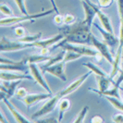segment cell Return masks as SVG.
I'll use <instances>...</instances> for the list:
<instances>
[{
	"label": "cell",
	"mask_w": 123,
	"mask_h": 123,
	"mask_svg": "<svg viewBox=\"0 0 123 123\" xmlns=\"http://www.w3.org/2000/svg\"><path fill=\"white\" fill-rule=\"evenodd\" d=\"M81 1H85V2H87V3H88L90 6H92V7H94V8H96V9H100V8L98 7V6H96L95 4H93L91 0H81Z\"/></svg>",
	"instance_id": "41"
},
{
	"label": "cell",
	"mask_w": 123,
	"mask_h": 123,
	"mask_svg": "<svg viewBox=\"0 0 123 123\" xmlns=\"http://www.w3.org/2000/svg\"><path fill=\"white\" fill-rule=\"evenodd\" d=\"M65 35L63 33H59L57 35H55L54 37H51L48 39H44V40H39L35 43H32L33 47H37V48H50V46L55 45L56 43H59L60 41H62L64 39Z\"/></svg>",
	"instance_id": "12"
},
{
	"label": "cell",
	"mask_w": 123,
	"mask_h": 123,
	"mask_svg": "<svg viewBox=\"0 0 123 123\" xmlns=\"http://www.w3.org/2000/svg\"><path fill=\"white\" fill-rule=\"evenodd\" d=\"M0 11H1L2 14L6 15V17H10V16L13 15V12L12 10L10 9V7L7 6L6 5H5V4H1V6H0Z\"/></svg>",
	"instance_id": "31"
},
{
	"label": "cell",
	"mask_w": 123,
	"mask_h": 123,
	"mask_svg": "<svg viewBox=\"0 0 123 123\" xmlns=\"http://www.w3.org/2000/svg\"><path fill=\"white\" fill-rule=\"evenodd\" d=\"M36 122L38 123H56L59 122L58 119H55V118H43V119H38L36 120Z\"/></svg>",
	"instance_id": "36"
},
{
	"label": "cell",
	"mask_w": 123,
	"mask_h": 123,
	"mask_svg": "<svg viewBox=\"0 0 123 123\" xmlns=\"http://www.w3.org/2000/svg\"><path fill=\"white\" fill-rule=\"evenodd\" d=\"M29 70L31 71V76H32V78H33V80H35L38 84H40L47 92L52 93L51 88H50L49 85L47 84L46 80L43 78V74L40 71V69L37 67L36 64H29Z\"/></svg>",
	"instance_id": "10"
},
{
	"label": "cell",
	"mask_w": 123,
	"mask_h": 123,
	"mask_svg": "<svg viewBox=\"0 0 123 123\" xmlns=\"http://www.w3.org/2000/svg\"><path fill=\"white\" fill-rule=\"evenodd\" d=\"M123 82V66L121 69H120V71H119V75H118V77H117V81L113 84L115 87H117V88H119V85H120V83Z\"/></svg>",
	"instance_id": "35"
},
{
	"label": "cell",
	"mask_w": 123,
	"mask_h": 123,
	"mask_svg": "<svg viewBox=\"0 0 123 123\" xmlns=\"http://www.w3.org/2000/svg\"><path fill=\"white\" fill-rule=\"evenodd\" d=\"M91 41H92V45L94 46V47L97 49V51L100 53L101 56L104 57L105 59H106L107 62L110 63L111 65H112L113 62H114V57H113V55H111V53L109 52V49H108V47H107L108 45L105 43L100 42L98 39H96V37L94 36L93 34L92 35Z\"/></svg>",
	"instance_id": "8"
},
{
	"label": "cell",
	"mask_w": 123,
	"mask_h": 123,
	"mask_svg": "<svg viewBox=\"0 0 123 123\" xmlns=\"http://www.w3.org/2000/svg\"><path fill=\"white\" fill-rule=\"evenodd\" d=\"M95 28L98 30V31L101 33V35L103 37L105 43L110 46V47H118L119 45V38H117V37L114 35V32H109L106 30H105L103 27H100L99 25L94 24Z\"/></svg>",
	"instance_id": "11"
},
{
	"label": "cell",
	"mask_w": 123,
	"mask_h": 123,
	"mask_svg": "<svg viewBox=\"0 0 123 123\" xmlns=\"http://www.w3.org/2000/svg\"><path fill=\"white\" fill-rule=\"evenodd\" d=\"M21 80H1L0 84V94L1 99L6 97L10 98L16 92V88L20 83Z\"/></svg>",
	"instance_id": "7"
},
{
	"label": "cell",
	"mask_w": 123,
	"mask_h": 123,
	"mask_svg": "<svg viewBox=\"0 0 123 123\" xmlns=\"http://www.w3.org/2000/svg\"><path fill=\"white\" fill-rule=\"evenodd\" d=\"M8 98H6V97H4V98H2L1 100L6 104V105L7 106V108H8V110L9 112L12 114L13 117L15 118V121L18 123H30L31 121L29 120V119H27L24 116H22L19 112H18L14 106L12 105V104H10V102L7 100Z\"/></svg>",
	"instance_id": "17"
},
{
	"label": "cell",
	"mask_w": 123,
	"mask_h": 123,
	"mask_svg": "<svg viewBox=\"0 0 123 123\" xmlns=\"http://www.w3.org/2000/svg\"><path fill=\"white\" fill-rule=\"evenodd\" d=\"M96 80L98 82V90L95 89H90L91 91H93L96 93H100L102 92H105L107 89H109L110 84H114L115 82L109 78V76H95Z\"/></svg>",
	"instance_id": "16"
},
{
	"label": "cell",
	"mask_w": 123,
	"mask_h": 123,
	"mask_svg": "<svg viewBox=\"0 0 123 123\" xmlns=\"http://www.w3.org/2000/svg\"><path fill=\"white\" fill-rule=\"evenodd\" d=\"M29 47H33L32 43H24L19 41H11L9 39H6V37L1 38V43H0L1 54H3L4 52L18 51V50L26 49Z\"/></svg>",
	"instance_id": "5"
},
{
	"label": "cell",
	"mask_w": 123,
	"mask_h": 123,
	"mask_svg": "<svg viewBox=\"0 0 123 123\" xmlns=\"http://www.w3.org/2000/svg\"><path fill=\"white\" fill-rule=\"evenodd\" d=\"M27 94H28L27 93V90L25 88H23V87H19L18 89H17V91H16V96L18 98L23 99Z\"/></svg>",
	"instance_id": "32"
},
{
	"label": "cell",
	"mask_w": 123,
	"mask_h": 123,
	"mask_svg": "<svg viewBox=\"0 0 123 123\" xmlns=\"http://www.w3.org/2000/svg\"><path fill=\"white\" fill-rule=\"evenodd\" d=\"M106 100L113 105L116 109L123 112V103L119 101V99L116 98V97H112V96H106Z\"/></svg>",
	"instance_id": "27"
},
{
	"label": "cell",
	"mask_w": 123,
	"mask_h": 123,
	"mask_svg": "<svg viewBox=\"0 0 123 123\" xmlns=\"http://www.w3.org/2000/svg\"><path fill=\"white\" fill-rule=\"evenodd\" d=\"M42 37V32H38L36 34H32V35H25L23 37L18 38V41L24 43H33L39 41Z\"/></svg>",
	"instance_id": "22"
},
{
	"label": "cell",
	"mask_w": 123,
	"mask_h": 123,
	"mask_svg": "<svg viewBox=\"0 0 123 123\" xmlns=\"http://www.w3.org/2000/svg\"><path fill=\"white\" fill-rule=\"evenodd\" d=\"M118 18H119V45L117 47V52H121L123 50V0H117Z\"/></svg>",
	"instance_id": "18"
},
{
	"label": "cell",
	"mask_w": 123,
	"mask_h": 123,
	"mask_svg": "<svg viewBox=\"0 0 123 123\" xmlns=\"http://www.w3.org/2000/svg\"><path fill=\"white\" fill-rule=\"evenodd\" d=\"M81 55L80 54H78V53H76V52H74V51H70V50H68V51H66V53H65V56H64V59H63V61L64 62H69V61H73V60H77V59H79Z\"/></svg>",
	"instance_id": "26"
},
{
	"label": "cell",
	"mask_w": 123,
	"mask_h": 123,
	"mask_svg": "<svg viewBox=\"0 0 123 123\" xmlns=\"http://www.w3.org/2000/svg\"><path fill=\"white\" fill-rule=\"evenodd\" d=\"M54 8L52 7V9H48V10H44L42 12L35 13V14H29V15H22L19 17H14V16H10V17H6V18H2L0 20V24L1 26H11L14 24H18L20 22H24V21H28V20H32V19H36V18H41L43 17H46L50 14L54 12Z\"/></svg>",
	"instance_id": "3"
},
{
	"label": "cell",
	"mask_w": 123,
	"mask_h": 123,
	"mask_svg": "<svg viewBox=\"0 0 123 123\" xmlns=\"http://www.w3.org/2000/svg\"><path fill=\"white\" fill-rule=\"evenodd\" d=\"M54 21H55V24L60 25L63 23V16L60 15V14H56L55 18H54Z\"/></svg>",
	"instance_id": "38"
},
{
	"label": "cell",
	"mask_w": 123,
	"mask_h": 123,
	"mask_svg": "<svg viewBox=\"0 0 123 123\" xmlns=\"http://www.w3.org/2000/svg\"><path fill=\"white\" fill-rule=\"evenodd\" d=\"M56 47H62V49L65 50V51H68V50L74 51V52H76V53H78V54H80V55H81L97 56L98 55H100L99 52H96L95 50L92 49V48L88 47V46L84 45V44H80V43H60V44H55L53 49H55ZM52 50H51V51H52Z\"/></svg>",
	"instance_id": "4"
},
{
	"label": "cell",
	"mask_w": 123,
	"mask_h": 123,
	"mask_svg": "<svg viewBox=\"0 0 123 123\" xmlns=\"http://www.w3.org/2000/svg\"><path fill=\"white\" fill-rule=\"evenodd\" d=\"M65 64L66 62L60 61L56 64H54L50 67H46V68H43V73H49L51 75H54L55 77L60 79L63 81L67 80V77L65 75Z\"/></svg>",
	"instance_id": "9"
},
{
	"label": "cell",
	"mask_w": 123,
	"mask_h": 123,
	"mask_svg": "<svg viewBox=\"0 0 123 123\" xmlns=\"http://www.w3.org/2000/svg\"><path fill=\"white\" fill-rule=\"evenodd\" d=\"M1 80H33L32 76H28L25 74H17L14 73V71H6L1 70L0 73Z\"/></svg>",
	"instance_id": "14"
},
{
	"label": "cell",
	"mask_w": 123,
	"mask_h": 123,
	"mask_svg": "<svg viewBox=\"0 0 123 123\" xmlns=\"http://www.w3.org/2000/svg\"><path fill=\"white\" fill-rule=\"evenodd\" d=\"M91 122L92 123H102L104 122V118L100 116H94L91 119Z\"/></svg>",
	"instance_id": "39"
},
{
	"label": "cell",
	"mask_w": 123,
	"mask_h": 123,
	"mask_svg": "<svg viewBox=\"0 0 123 123\" xmlns=\"http://www.w3.org/2000/svg\"><path fill=\"white\" fill-rule=\"evenodd\" d=\"M82 6H83L84 13H85V18H84L83 21L88 26L91 27L92 24V21H93V18L96 16V14H97V12H98L100 9H96V8L92 7V6H90L85 1H82Z\"/></svg>",
	"instance_id": "15"
},
{
	"label": "cell",
	"mask_w": 123,
	"mask_h": 123,
	"mask_svg": "<svg viewBox=\"0 0 123 123\" xmlns=\"http://www.w3.org/2000/svg\"><path fill=\"white\" fill-rule=\"evenodd\" d=\"M96 16H97L98 19L100 20V22L102 24V27L105 30H106L109 32H114L113 31V28H112V24H111L110 22V19H109V18L105 15V13L103 12V11H101V10H99L97 14H96Z\"/></svg>",
	"instance_id": "19"
},
{
	"label": "cell",
	"mask_w": 123,
	"mask_h": 123,
	"mask_svg": "<svg viewBox=\"0 0 123 123\" xmlns=\"http://www.w3.org/2000/svg\"><path fill=\"white\" fill-rule=\"evenodd\" d=\"M82 66H84V67H86L88 69H90L92 72L95 74V76H107L106 74L100 68H98L96 65H94V64H92L91 62H88V63H83L82 64Z\"/></svg>",
	"instance_id": "23"
},
{
	"label": "cell",
	"mask_w": 123,
	"mask_h": 123,
	"mask_svg": "<svg viewBox=\"0 0 123 123\" xmlns=\"http://www.w3.org/2000/svg\"><path fill=\"white\" fill-rule=\"evenodd\" d=\"M112 1H113V0H97V2H98V6L103 7V8L108 7V6L112 4Z\"/></svg>",
	"instance_id": "34"
},
{
	"label": "cell",
	"mask_w": 123,
	"mask_h": 123,
	"mask_svg": "<svg viewBox=\"0 0 123 123\" xmlns=\"http://www.w3.org/2000/svg\"><path fill=\"white\" fill-rule=\"evenodd\" d=\"M59 30L61 33L65 35V37L57 44L64 43H72L92 45L91 39L92 33L91 31V27L88 26L84 21H80L70 25H65Z\"/></svg>",
	"instance_id": "1"
},
{
	"label": "cell",
	"mask_w": 123,
	"mask_h": 123,
	"mask_svg": "<svg viewBox=\"0 0 123 123\" xmlns=\"http://www.w3.org/2000/svg\"><path fill=\"white\" fill-rule=\"evenodd\" d=\"M50 2H51V4H52V6H53V8H54V10H55V14H59V11H58V8H57V6H56V4H55V0H50Z\"/></svg>",
	"instance_id": "40"
},
{
	"label": "cell",
	"mask_w": 123,
	"mask_h": 123,
	"mask_svg": "<svg viewBox=\"0 0 123 123\" xmlns=\"http://www.w3.org/2000/svg\"><path fill=\"white\" fill-rule=\"evenodd\" d=\"M65 53H66V51L64 50V51H63V52H61L60 54L55 55V56H51V58H50L48 61L46 62V64L43 66V68L50 67V66H52V65H54V64H56V63H58V62L63 61L64 56H65Z\"/></svg>",
	"instance_id": "24"
},
{
	"label": "cell",
	"mask_w": 123,
	"mask_h": 123,
	"mask_svg": "<svg viewBox=\"0 0 123 123\" xmlns=\"http://www.w3.org/2000/svg\"><path fill=\"white\" fill-rule=\"evenodd\" d=\"M14 2L16 3L17 6L18 7L19 11L21 12L22 15H29V13L27 11V8L25 6V1L24 0H14Z\"/></svg>",
	"instance_id": "29"
},
{
	"label": "cell",
	"mask_w": 123,
	"mask_h": 123,
	"mask_svg": "<svg viewBox=\"0 0 123 123\" xmlns=\"http://www.w3.org/2000/svg\"><path fill=\"white\" fill-rule=\"evenodd\" d=\"M58 105H59V117H58V121L60 122L62 120V118L64 117V114H65V112H67V111L69 109V107H70V101L68 100V98H62L60 100V102L58 103Z\"/></svg>",
	"instance_id": "21"
},
{
	"label": "cell",
	"mask_w": 123,
	"mask_h": 123,
	"mask_svg": "<svg viewBox=\"0 0 123 123\" xmlns=\"http://www.w3.org/2000/svg\"><path fill=\"white\" fill-rule=\"evenodd\" d=\"M88 111H89V106L85 105V106H84V107L80 111V113L78 114L77 117L73 120V122H75V123L83 122L84 117H85V116H86V114H87V112H88Z\"/></svg>",
	"instance_id": "28"
},
{
	"label": "cell",
	"mask_w": 123,
	"mask_h": 123,
	"mask_svg": "<svg viewBox=\"0 0 123 123\" xmlns=\"http://www.w3.org/2000/svg\"><path fill=\"white\" fill-rule=\"evenodd\" d=\"M119 88H117V87H115L114 85L112 86V88H109V89H107L106 91L105 92H100L99 94L100 95H105V96H112V97H116L117 99H120V95H119Z\"/></svg>",
	"instance_id": "25"
},
{
	"label": "cell",
	"mask_w": 123,
	"mask_h": 123,
	"mask_svg": "<svg viewBox=\"0 0 123 123\" xmlns=\"http://www.w3.org/2000/svg\"><path fill=\"white\" fill-rule=\"evenodd\" d=\"M0 69L6 70V71H25L27 68H29V64L26 62L25 58L21 61L14 62L9 59H6L3 55H1L0 60Z\"/></svg>",
	"instance_id": "6"
},
{
	"label": "cell",
	"mask_w": 123,
	"mask_h": 123,
	"mask_svg": "<svg viewBox=\"0 0 123 123\" xmlns=\"http://www.w3.org/2000/svg\"><path fill=\"white\" fill-rule=\"evenodd\" d=\"M14 31H15V34L18 37V38H20V37H23L26 35V31H25V29L23 27H21V26H18V27H16L15 29H14Z\"/></svg>",
	"instance_id": "33"
},
{
	"label": "cell",
	"mask_w": 123,
	"mask_h": 123,
	"mask_svg": "<svg viewBox=\"0 0 123 123\" xmlns=\"http://www.w3.org/2000/svg\"><path fill=\"white\" fill-rule=\"evenodd\" d=\"M51 58L50 55H32L25 58L26 62L28 64H37L41 62H47Z\"/></svg>",
	"instance_id": "20"
},
{
	"label": "cell",
	"mask_w": 123,
	"mask_h": 123,
	"mask_svg": "<svg viewBox=\"0 0 123 123\" xmlns=\"http://www.w3.org/2000/svg\"><path fill=\"white\" fill-rule=\"evenodd\" d=\"M76 17L71 14H66L63 16V24L64 25H70L75 23Z\"/></svg>",
	"instance_id": "30"
},
{
	"label": "cell",
	"mask_w": 123,
	"mask_h": 123,
	"mask_svg": "<svg viewBox=\"0 0 123 123\" xmlns=\"http://www.w3.org/2000/svg\"><path fill=\"white\" fill-rule=\"evenodd\" d=\"M52 97V93L47 92V93H30L27 94L24 98L22 99L24 104L28 108H30L31 105H34L35 103L41 102L45 99H50Z\"/></svg>",
	"instance_id": "13"
},
{
	"label": "cell",
	"mask_w": 123,
	"mask_h": 123,
	"mask_svg": "<svg viewBox=\"0 0 123 123\" xmlns=\"http://www.w3.org/2000/svg\"><path fill=\"white\" fill-rule=\"evenodd\" d=\"M113 122L115 123H123V115L122 114H117L112 117Z\"/></svg>",
	"instance_id": "37"
},
{
	"label": "cell",
	"mask_w": 123,
	"mask_h": 123,
	"mask_svg": "<svg viewBox=\"0 0 123 123\" xmlns=\"http://www.w3.org/2000/svg\"><path fill=\"white\" fill-rule=\"evenodd\" d=\"M91 73H92L91 70H90L89 72H86L85 74H83L82 76H80V78H78L76 80L72 81L68 87L64 88L63 90L59 91L57 93H55L54 96H52V97L50 98L49 101H47L39 110L37 111V112H35V113L31 116V118H32V119H34V118H39V117L46 116V115H48L49 113H51L52 111L55 109V106L57 105V104L60 102V100H61L63 97H65V96H67L68 94L72 93V92H73L74 91H76L79 87L81 86V85L83 84V82L87 80V78L91 75Z\"/></svg>",
	"instance_id": "2"
}]
</instances>
